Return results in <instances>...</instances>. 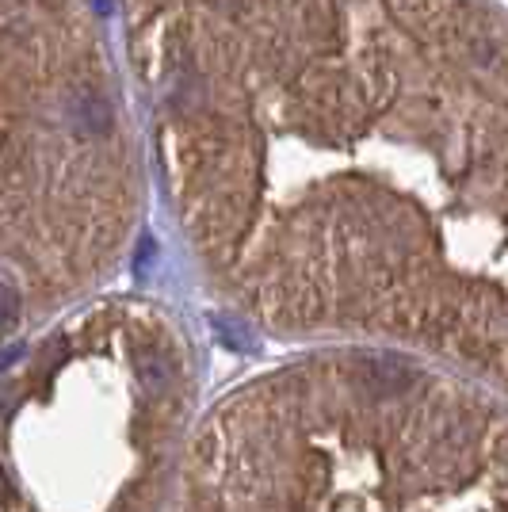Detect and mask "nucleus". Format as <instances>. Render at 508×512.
Segmentation results:
<instances>
[{"mask_svg":"<svg viewBox=\"0 0 508 512\" xmlns=\"http://www.w3.org/2000/svg\"><path fill=\"white\" fill-rule=\"evenodd\" d=\"M356 379H360L375 398H398V394H405L409 386L417 383V375H413L405 363L390 360V356H371V360H363L360 371H356Z\"/></svg>","mask_w":508,"mask_h":512,"instance_id":"obj_1","label":"nucleus"},{"mask_svg":"<svg viewBox=\"0 0 508 512\" xmlns=\"http://www.w3.org/2000/svg\"><path fill=\"white\" fill-rule=\"evenodd\" d=\"M65 119L73 123V130L81 134H107L115 123V111L107 104L100 92L92 88H73L69 100H65Z\"/></svg>","mask_w":508,"mask_h":512,"instance_id":"obj_2","label":"nucleus"},{"mask_svg":"<svg viewBox=\"0 0 508 512\" xmlns=\"http://www.w3.org/2000/svg\"><path fill=\"white\" fill-rule=\"evenodd\" d=\"M172 379V360L169 356H161V352H149L146 360H142V383L149 390H165Z\"/></svg>","mask_w":508,"mask_h":512,"instance_id":"obj_3","label":"nucleus"},{"mask_svg":"<svg viewBox=\"0 0 508 512\" xmlns=\"http://www.w3.org/2000/svg\"><path fill=\"white\" fill-rule=\"evenodd\" d=\"M16 314H20V295H16V287L8 279H0V333L16 321Z\"/></svg>","mask_w":508,"mask_h":512,"instance_id":"obj_4","label":"nucleus"},{"mask_svg":"<svg viewBox=\"0 0 508 512\" xmlns=\"http://www.w3.org/2000/svg\"><path fill=\"white\" fill-rule=\"evenodd\" d=\"M20 356H23L20 348H8V352H0V371H4V367H8L12 360H20Z\"/></svg>","mask_w":508,"mask_h":512,"instance_id":"obj_5","label":"nucleus"},{"mask_svg":"<svg viewBox=\"0 0 508 512\" xmlns=\"http://www.w3.org/2000/svg\"><path fill=\"white\" fill-rule=\"evenodd\" d=\"M12 497V486H8V474H4V467H0V505Z\"/></svg>","mask_w":508,"mask_h":512,"instance_id":"obj_6","label":"nucleus"}]
</instances>
